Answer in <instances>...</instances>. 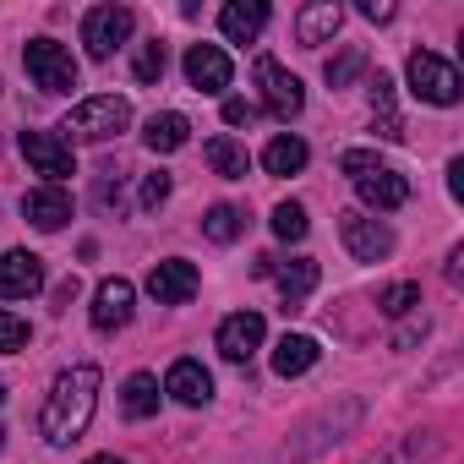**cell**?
Listing matches in <instances>:
<instances>
[{
	"mask_svg": "<svg viewBox=\"0 0 464 464\" xmlns=\"http://www.w3.org/2000/svg\"><path fill=\"white\" fill-rule=\"evenodd\" d=\"M202 236H208V241H218V246L241 241V236H246V213H241L236 202H213V208H208V218H202Z\"/></svg>",
	"mask_w": 464,
	"mask_h": 464,
	"instance_id": "25",
	"label": "cell"
},
{
	"mask_svg": "<svg viewBox=\"0 0 464 464\" xmlns=\"http://www.w3.org/2000/svg\"><path fill=\"white\" fill-rule=\"evenodd\" d=\"M23 344H28V323L12 317V312H0V355H12V350H23Z\"/></svg>",
	"mask_w": 464,
	"mask_h": 464,
	"instance_id": "32",
	"label": "cell"
},
{
	"mask_svg": "<svg viewBox=\"0 0 464 464\" xmlns=\"http://www.w3.org/2000/svg\"><path fill=\"white\" fill-rule=\"evenodd\" d=\"M229 77H236V66H229V55L218 44H191L186 50V82L197 93H224Z\"/></svg>",
	"mask_w": 464,
	"mask_h": 464,
	"instance_id": "12",
	"label": "cell"
},
{
	"mask_svg": "<svg viewBox=\"0 0 464 464\" xmlns=\"http://www.w3.org/2000/svg\"><path fill=\"white\" fill-rule=\"evenodd\" d=\"M99 202L104 208H121V169H104L99 175Z\"/></svg>",
	"mask_w": 464,
	"mask_h": 464,
	"instance_id": "33",
	"label": "cell"
},
{
	"mask_svg": "<svg viewBox=\"0 0 464 464\" xmlns=\"http://www.w3.org/2000/svg\"><path fill=\"white\" fill-rule=\"evenodd\" d=\"M0 448H6V431H0Z\"/></svg>",
	"mask_w": 464,
	"mask_h": 464,
	"instance_id": "40",
	"label": "cell"
},
{
	"mask_svg": "<svg viewBox=\"0 0 464 464\" xmlns=\"http://www.w3.org/2000/svg\"><path fill=\"white\" fill-rule=\"evenodd\" d=\"M164 66H169V50H164V39H142V44H137V55H131V72H137V82H159V77H164Z\"/></svg>",
	"mask_w": 464,
	"mask_h": 464,
	"instance_id": "27",
	"label": "cell"
},
{
	"mask_svg": "<svg viewBox=\"0 0 464 464\" xmlns=\"http://www.w3.org/2000/svg\"><path fill=\"white\" fill-rule=\"evenodd\" d=\"M202 159H208L213 175H224V180H246V169H252V153H246L236 137H208Z\"/></svg>",
	"mask_w": 464,
	"mask_h": 464,
	"instance_id": "23",
	"label": "cell"
},
{
	"mask_svg": "<svg viewBox=\"0 0 464 464\" xmlns=\"http://www.w3.org/2000/svg\"><path fill=\"white\" fill-rule=\"evenodd\" d=\"M339 23H344V12L334 6V0H312V6H301V17H295V39L306 50H317V44H328L339 34Z\"/></svg>",
	"mask_w": 464,
	"mask_h": 464,
	"instance_id": "19",
	"label": "cell"
},
{
	"mask_svg": "<svg viewBox=\"0 0 464 464\" xmlns=\"http://www.w3.org/2000/svg\"><path fill=\"white\" fill-rule=\"evenodd\" d=\"M268 279L279 285V301H285V312H295L312 290H317V279H323V268L312 263V257H295V263H274L268 268Z\"/></svg>",
	"mask_w": 464,
	"mask_h": 464,
	"instance_id": "17",
	"label": "cell"
},
{
	"mask_svg": "<svg viewBox=\"0 0 464 464\" xmlns=\"http://www.w3.org/2000/svg\"><path fill=\"white\" fill-rule=\"evenodd\" d=\"M361 72H366V50H344L339 61H328V82H334V88H350Z\"/></svg>",
	"mask_w": 464,
	"mask_h": 464,
	"instance_id": "31",
	"label": "cell"
},
{
	"mask_svg": "<svg viewBox=\"0 0 464 464\" xmlns=\"http://www.w3.org/2000/svg\"><path fill=\"white\" fill-rule=\"evenodd\" d=\"M142 142H148L153 153H180V148L191 142V121H186L180 110H164V115H153V121H148Z\"/></svg>",
	"mask_w": 464,
	"mask_h": 464,
	"instance_id": "22",
	"label": "cell"
},
{
	"mask_svg": "<svg viewBox=\"0 0 464 464\" xmlns=\"http://www.w3.org/2000/svg\"><path fill=\"white\" fill-rule=\"evenodd\" d=\"M197 285H202V274H197V263H186V257H164V263L148 268V295H153L159 306H186V301L197 295Z\"/></svg>",
	"mask_w": 464,
	"mask_h": 464,
	"instance_id": "10",
	"label": "cell"
},
{
	"mask_svg": "<svg viewBox=\"0 0 464 464\" xmlns=\"http://www.w3.org/2000/svg\"><path fill=\"white\" fill-rule=\"evenodd\" d=\"M339 236H344V246H350L355 263H382V257H393V229H388L382 218L361 213V208H344V213H339Z\"/></svg>",
	"mask_w": 464,
	"mask_h": 464,
	"instance_id": "7",
	"label": "cell"
},
{
	"mask_svg": "<svg viewBox=\"0 0 464 464\" xmlns=\"http://www.w3.org/2000/svg\"><path fill=\"white\" fill-rule=\"evenodd\" d=\"M121 404H126V415H131V420L159 415V377H153V372H131V377H126V399H121Z\"/></svg>",
	"mask_w": 464,
	"mask_h": 464,
	"instance_id": "26",
	"label": "cell"
},
{
	"mask_svg": "<svg viewBox=\"0 0 464 464\" xmlns=\"http://www.w3.org/2000/svg\"><path fill=\"white\" fill-rule=\"evenodd\" d=\"M0 404H6V382H0Z\"/></svg>",
	"mask_w": 464,
	"mask_h": 464,
	"instance_id": "39",
	"label": "cell"
},
{
	"mask_svg": "<svg viewBox=\"0 0 464 464\" xmlns=\"http://www.w3.org/2000/svg\"><path fill=\"white\" fill-rule=\"evenodd\" d=\"M339 169L355 180L361 202L377 208V213H393V208L410 202V180H404L393 164H382L377 153H366V148H344V153H339Z\"/></svg>",
	"mask_w": 464,
	"mask_h": 464,
	"instance_id": "2",
	"label": "cell"
},
{
	"mask_svg": "<svg viewBox=\"0 0 464 464\" xmlns=\"http://www.w3.org/2000/svg\"><path fill=\"white\" fill-rule=\"evenodd\" d=\"M131 301H137V290H131V279H104L99 290H93V328L99 334H115V328H126L131 323Z\"/></svg>",
	"mask_w": 464,
	"mask_h": 464,
	"instance_id": "14",
	"label": "cell"
},
{
	"mask_svg": "<svg viewBox=\"0 0 464 464\" xmlns=\"http://www.w3.org/2000/svg\"><path fill=\"white\" fill-rule=\"evenodd\" d=\"M169 191H175V180H169L164 169H153V175H142V191H137V208H142V213H159V208L169 202Z\"/></svg>",
	"mask_w": 464,
	"mask_h": 464,
	"instance_id": "30",
	"label": "cell"
},
{
	"mask_svg": "<svg viewBox=\"0 0 464 464\" xmlns=\"http://www.w3.org/2000/svg\"><path fill=\"white\" fill-rule=\"evenodd\" d=\"M131 126V99H121V93H93V99H82L72 115H66V126H61V137L72 142H110V137H121Z\"/></svg>",
	"mask_w": 464,
	"mask_h": 464,
	"instance_id": "3",
	"label": "cell"
},
{
	"mask_svg": "<svg viewBox=\"0 0 464 464\" xmlns=\"http://www.w3.org/2000/svg\"><path fill=\"white\" fill-rule=\"evenodd\" d=\"M23 159L34 164V175H44L50 186H61L66 175H77V159H72V142L61 131H23Z\"/></svg>",
	"mask_w": 464,
	"mask_h": 464,
	"instance_id": "9",
	"label": "cell"
},
{
	"mask_svg": "<svg viewBox=\"0 0 464 464\" xmlns=\"http://www.w3.org/2000/svg\"><path fill=\"white\" fill-rule=\"evenodd\" d=\"M218 28L229 44H257L263 28H268V6L263 0H229V6L218 12Z\"/></svg>",
	"mask_w": 464,
	"mask_h": 464,
	"instance_id": "16",
	"label": "cell"
},
{
	"mask_svg": "<svg viewBox=\"0 0 464 464\" xmlns=\"http://www.w3.org/2000/svg\"><path fill=\"white\" fill-rule=\"evenodd\" d=\"M448 191L464 202V159H448Z\"/></svg>",
	"mask_w": 464,
	"mask_h": 464,
	"instance_id": "36",
	"label": "cell"
},
{
	"mask_svg": "<svg viewBox=\"0 0 464 464\" xmlns=\"http://www.w3.org/2000/svg\"><path fill=\"white\" fill-rule=\"evenodd\" d=\"M88 464H126V459H115V453H99V459H88Z\"/></svg>",
	"mask_w": 464,
	"mask_h": 464,
	"instance_id": "38",
	"label": "cell"
},
{
	"mask_svg": "<svg viewBox=\"0 0 464 464\" xmlns=\"http://www.w3.org/2000/svg\"><path fill=\"white\" fill-rule=\"evenodd\" d=\"M263 339H268V323H263L257 312H236V317L218 323V355H224L229 366H246V361L263 350Z\"/></svg>",
	"mask_w": 464,
	"mask_h": 464,
	"instance_id": "11",
	"label": "cell"
},
{
	"mask_svg": "<svg viewBox=\"0 0 464 464\" xmlns=\"http://www.w3.org/2000/svg\"><path fill=\"white\" fill-rule=\"evenodd\" d=\"M372 121H377V137L404 142V121H399V99H393V77L388 72L372 77Z\"/></svg>",
	"mask_w": 464,
	"mask_h": 464,
	"instance_id": "21",
	"label": "cell"
},
{
	"mask_svg": "<svg viewBox=\"0 0 464 464\" xmlns=\"http://www.w3.org/2000/svg\"><path fill=\"white\" fill-rule=\"evenodd\" d=\"M99 382H104L99 366H72V372H61V377L50 382V399H44V410H39L44 442L66 448V442H77V437L88 431L93 404H99Z\"/></svg>",
	"mask_w": 464,
	"mask_h": 464,
	"instance_id": "1",
	"label": "cell"
},
{
	"mask_svg": "<svg viewBox=\"0 0 464 464\" xmlns=\"http://www.w3.org/2000/svg\"><path fill=\"white\" fill-rule=\"evenodd\" d=\"M23 218L34 224V229H61L66 218H72V197H66V186H39V191H28L23 197Z\"/></svg>",
	"mask_w": 464,
	"mask_h": 464,
	"instance_id": "18",
	"label": "cell"
},
{
	"mask_svg": "<svg viewBox=\"0 0 464 464\" xmlns=\"http://www.w3.org/2000/svg\"><path fill=\"white\" fill-rule=\"evenodd\" d=\"M131 28H137V12H131V6H93V12L82 17V44H88L93 61H110V55L131 39Z\"/></svg>",
	"mask_w": 464,
	"mask_h": 464,
	"instance_id": "8",
	"label": "cell"
},
{
	"mask_svg": "<svg viewBox=\"0 0 464 464\" xmlns=\"http://www.w3.org/2000/svg\"><path fill=\"white\" fill-rule=\"evenodd\" d=\"M361 17L366 23H393V6L388 0H361Z\"/></svg>",
	"mask_w": 464,
	"mask_h": 464,
	"instance_id": "35",
	"label": "cell"
},
{
	"mask_svg": "<svg viewBox=\"0 0 464 464\" xmlns=\"http://www.w3.org/2000/svg\"><path fill=\"white\" fill-rule=\"evenodd\" d=\"M23 66H28L34 88H44V93H72L77 88V61L55 39H28L23 44Z\"/></svg>",
	"mask_w": 464,
	"mask_h": 464,
	"instance_id": "5",
	"label": "cell"
},
{
	"mask_svg": "<svg viewBox=\"0 0 464 464\" xmlns=\"http://www.w3.org/2000/svg\"><path fill=\"white\" fill-rule=\"evenodd\" d=\"M459 263H464V246H453V252H448V285H453V290L464 285V268H459Z\"/></svg>",
	"mask_w": 464,
	"mask_h": 464,
	"instance_id": "37",
	"label": "cell"
},
{
	"mask_svg": "<svg viewBox=\"0 0 464 464\" xmlns=\"http://www.w3.org/2000/svg\"><path fill=\"white\" fill-rule=\"evenodd\" d=\"M257 88H263V110L274 121H295L306 110V88L295 72H285L274 55H257Z\"/></svg>",
	"mask_w": 464,
	"mask_h": 464,
	"instance_id": "6",
	"label": "cell"
},
{
	"mask_svg": "<svg viewBox=\"0 0 464 464\" xmlns=\"http://www.w3.org/2000/svg\"><path fill=\"white\" fill-rule=\"evenodd\" d=\"M224 121H229V126H252V121H257V110H252L246 99H224Z\"/></svg>",
	"mask_w": 464,
	"mask_h": 464,
	"instance_id": "34",
	"label": "cell"
},
{
	"mask_svg": "<svg viewBox=\"0 0 464 464\" xmlns=\"http://www.w3.org/2000/svg\"><path fill=\"white\" fill-rule=\"evenodd\" d=\"M306 159H312V148H306L301 137H290V131H285V137H274V142L263 148V169H268V175H301V169H306Z\"/></svg>",
	"mask_w": 464,
	"mask_h": 464,
	"instance_id": "24",
	"label": "cell"
},
{
	"mask_svg": "<svg viewBox=\"0 0 464 464\" xmlns=\"http://www.w3.org/2000/svg\"><path fill=\"white\" fill-rule=\"evenodd\" d=\"M415 306H420V285H410V279H404V285H388V290L377 295V312H382V317H404V312H415Z\"/></svg>",
	"mask_w": 464,
	"mask_h": 464,
	"instance_id": "29",
	"label": "cell"
},
{
	"mask_svg": "<svg viewBox=\"0 0 464 464\" xmlns=\"http://www.w3.org/2000/svg\"><path fill=\"white\" fill-rule=\"evenodd\" d=\"M317 355H323V344H317L312 334H285V339L274 344V372H279V377H301V372L317 366Z\"/></svg>",
	"mask_w": 464,
	"mask_h": 464,
	"instance_id": "20",
	"label": "cell"
},
{
	"mask_svg": "<svg viewBox=\"0 0 464 464\" xmlns=\"http://www.w3.org/2000/svg\"><path fill=\"white\" fill-rule=\"evenodd\" d=\"M164 393L175 399V404H186V410H202L208 399H213V377H208V366L202 361H175L169 366V377H164Z\"/></svg>",
	"mask_w": 464,
	"mask_h": 464,
	"instance_id": "15",
	"label": "cell"
},
{
	"mask_svg": "<svg viewBox=\"0 0 464 464\" xmlns=\"http://www.w3.org/2000/svg\"><path fill=\"white\" fill-rule=\"evenodd\" d=\"M306 229H312V218H306L301 202H279L274 208V236L279 241H306Z\"/></svg>",
	"mask_w": 464,
	"mask_h": 464,
	"instance_id": "28",
	"label": "cell"
},
{
	"mask_svg": "<svg viewBox=\"0 0 464 464\" xmlns=\"http://www.w3.org/2000/svg\"><path fill=\"white\" fill-rule=\"evenodd\" d=\"M410 93L415 99H426V104H459L464 99V77L453 72V61H442V55H431V50H415L410 55Z\"/></svg>",
	"mask_w": 464,
	"mask_h": 464,
	"instance_id": "4",
	"label": "cell"
},
{
	"mask_svg": "<svg viewBox=\"0 0 464 464\" xmlns=\"http://www.w3.org/2000/svg\"><path fill=\"white\" fill-rule=\"evenodd\" d=\"M44 290V263L34 252H6L0 257V301H28Z\"/></svg>",
	"mask_w": 464,
	"mask_h": 464,
	"instance_id": "13",
	"label": "cell"
}]
</instances>
